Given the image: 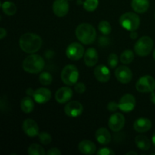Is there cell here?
Segmentation results:
<instances>
[{"label":"cell","instance_id":"cell-1","mask_svg":"<svg viewBox=\"0 0 155 155\" xmlns=\"http://www.w3.org/2000/svg\"><path fill=\"white\" fill-rule=\"evenodd\" d=\"M42 40L39 35L33 33H27L21 36L19 45L21 49L26 53L33 54L40 49Z\"/></svg>","mask_w":155,"mask_h":155},{"label":"cell","instance_id":"cell-2","mask_svg":"<svg viewBox=\"0 0 155 155\" xmlns=\"http://www.w3.org/2000/svg\"><path fill=\"white\" fill-rule=\"evenodd\" d=\"M76 36L78 40L85 45L93 43L96 39V30L87 23L80 24L76 29Z\"/></svg>","mask_w":155,"mask_h":155},{"label":"cell","instance_id":"cell-3","mask_svg":"<svg viewBox=\"0 0 155 155\" xmlns=\"http://www.w3.org/2000/svg\"><path fill=\"white\" fill-rule=\"evenodd\" d=\"M45 61L39 54H30L23 61V69L30 74H38L43 70Z\"/></svg>","mask_w":155,"mask_h":155},{"label":"cell","instance_id":"cell-4","mask_svg":"<svg viewBox=\"0 0 155 155\" xmlns=\"http://www.w3.org/2000/svg\"><path fill=\"white\" fill-rule=\"evenodd\" d=\"M119 22L125 30L129 31H135L140 25V18L138 15L133 12H127L121 15Z\"/></svg>","mask_w":155,"mask_h":155},{"label":"cell","instance_id":"cell-5","mask_svg":"<svg viewBox=\"0 0 155 155\" xmlns=\"http://www.w3.org/2000/svg\"><path fill=\"white\" fill-rule=\"evenodd\" d=\"M154 45L152 39L149 36H142L135 44V52L141 57L147 56L151 52Z\"/></svg>","mask_w":155,"mask_h":155},{"label":"cell","instance_id":"cell-6","mask_svg":"<svg viewBox=\"0 0 155 155\" xmlns=\"http://www.w3.org/2000/svg\"><path fill=\"white\" fill-rule=\"evenodd\" d=\"M61 77L64 84L68 85V86H74L78 82V69L74 65H67L62 70Z\"/></svg>","mask_w":155,"mask_h":155},{"label":"cell","instance_id":"cell-7","mask_svg":"<svg viewBox=\"0 0 155 155\" xmlns=\"http://www.w3.org/2000/svg\"><path fill=\"white\" fill-rule=\"evenodd\" d=\"M136 88L139 92H152L155 89V80L151 76H143L138 80Z\"/></svg>","mask_w":155,"mask_h":155},{"label":"cell","instance_id":"cell-8","mask_svg":"<svg viewBox=\"0 0 155 155\" xmlns=\"http://www.w3.org/2000/svg\"><path fill=\"white\" fill-rule=\"evenodd\" d=\"M85 50L83 45L79 42H73L70 44L66 49V55L69 59L77 61L84 56Z\"/></svg>","mask_w":155,"mask_h":155},{"label":"cell","instance_id":"cell-9","mask_svg":"<svg viewBox=\"0 0 155 155\" xmlns=\"http://www.w3.org/2000/svg\"><path fill=\"white\" fill-rule=\"evenodd\" d=\"M83 112V107L77 101H69L64 107V113L70 117H77Z\"/></svg>","mask_w":155,"mask_h":155},{"label":"cell","instance_id":"cell-10","mask_svg":"<svg viewBox=\"0 0 155 155\" xmlns=\"http://www.w3.org/2000/svg\"><path fill=\"white\" fill-rule=\"evenodd\" d=\"M115 77L118 81L124 84L129 83L133 79V72L127 66H120L115 71Z\"/></svg>","mask_w":155,"mask_h":155},{"label":"cell","instance_id":"cell-11","mask_svg":"<svg viewBox=\"0 0 155 155\" xmlns=\"http://www.w3.org/2000/svg\"><path fill=\"white\" fill-rule=\"evenodd\" d=\"M125 125V117L120 113H114L108 120L109 128L114 132H119Z\"/></svg>","mask_w":155,"mask_h":155},{"label":"cell","instance_id":"cell-12","mask_svg":"<svg viewBox=\"0 0 155 155\" xmlns=\"http://www.w3.org/2000/svg\"><path fill=\"white\" fill-rule=\"evenodd\" d=\"M119 109L124 112H130L136 107V98L131 94L124 95L119 101Z\"/></svg>","mask_w":155,"mask_h":155},{"label":"cell","instance_id":"cell-13","mask_svg":"<svg viewBox=\"0 0 155 155\" xmlns=\"http://www.w3.org/2000/svg\"><path fill=\"white\" fill-rule=\"evenodd\" d=\"M52 10L54 15L59 18L66 16L69 11L68 0H54L52 5Z\"/></svg>","mask_w":155,"mask_h":155},{"label":"cell","instance_id":"cell-14","mask_svg":"<svg viewBox=\"0 0 155 155\" xmlns=\"http://www.w3.org/2000/svg\"><path fill=\"white\" fill-rule=\"evenodd\" d=\"M23 131L26 135H27L30 137L33 138L36 136H39V127H38L37 123L33 119H28L25 120L23 122L22 125Z\"/></svg>","mask_w":155,"mask_h":155},{"label":"cell","instance_id":"cell-15","mask_svg":"<svg viewBox=\"0 0 155 155\" xmlns=\"http://www.w3.org/2000/svg\"><path fill=\"white\" fill-rule=\"evenodd\" d=\"M94 75L96 80L101 83H107L110 78V72L108 68L103 64L98 65L95 68Z\"/></svg>","mask_w":155,"mask_h":155},{"label":"cell","instance_id":"cell-16","mask_svg":"<svg viewBox=\"0 0 155 155\" xmlns=\"http://www.w3.org/2000/svg\"><path fill=\"white\" fill-rule=\"evenodd\" d=\"M33 99L39 104H45L48 102L51 98V91L46 88H39L35 90Z\"/></svg>","mask_w":155,"mask_h":155},{"label":"cell","instance_id":"cell-17","mask_svg":"<svg viewBox=\"0 0 155 155\" xmlns=\"http://www.w3.org/2000/svg\"><path fill=\"white\" fill-rule=\"evenodd\" d=\"M73 97V90L69 87H61L55 93V100L60 104L67 103Z\"/></svg>","mask_w":155,"mask_h":155},{"label":"cell","instance_id":"cell-18","mask_svg":"<svg viewBox=\"0 0 155 155\" xmlns=\"http://www.w3.org/2000/svg\"><path fill=\"white\" fill-rule=\"evenodd\" d=\"M152 123L148 118L140 117L136 120L133 124V128L138 133H145L151 130Z\"/></svg>","mask_w":155,"mask_h":155},{"label":"cell","instance_id":"cell-19","mask_svg":"<svg viewBox=\"0 0 155 155\" xmlns=\"http://www.w3.org/2000/svg\"><path fill=\"white\" fill-rule=\"evenodd\" d=\"M98 61V54L96 49L94 48H89L84 54V62L86 66L93 67Z\"/></svg>","mask_w":155,"mask_h":155},{"label":"cell","instance_id":"cell-20","mask_svg":"<svg viewBox=\"0 0 155 155\" xmlns=\"http://www.w3.org/2000/svg\"><path fill=\"white\" fill-rule=\"evenodd\" d=\"M95 139L101 145H107L111 141V136L106 128H99L95 133Z\"/></svg>","mask_w":155,"mask_h":155},{"label":"cell","instance_id":"cell-21","mask_svg":"<svg viewBox=\"0 0 155 155\" xmlns=\"http://www.w3.org/2000/svg\"><path fill=\"white\" fill-rule=\"evenodd\" d=\"M78 149L83 154H94L96 152V146L92 142L89 140H83L80 142Z\"/></svg>","mask_w":155,"mask_h":155},{"label":"cell","instance_id":"cell-22","mask_svg":"<svg viewBox=\"0 0 155 155\" xmlns=\"http://www.w3.org/2000/svg\"><path fill=\"white\" fill-rule=\"evenodd\" d=\"M131 6L133 10L137 13H145L149 8L148 0H132Z\"/></svg>","mask_w":155,"mask_h":155},{"label":"cell","instance_id":"cell-23","mask_svg":"<svg viewBox=\"0 0 155 155\" xmlns=\"http://www.w3.org/2000/svg\"><path fill=\"white\" fill-rule=\"evenodd\" d=\"M135 142H136L138 148L139 149L142 150V151H147V150L150 149V148H151V142L145 136H142V135L137 136L136 137Z\"/></svg>","mask_w":155,"mask_h":155},{"label":"cell","instance_id":"cell-24","mask_svg":"<svg viewBox=\"0 0 155 155\" xmlns=\"http://www.w3.org/2000/svg\"><path fill=\"white\" fill-rule=\"evenodd\" d=\"M21 108L26 114L31 113L34 109V102L31 97H24L21 101Z\"/></svg>","mask_w":155,"mask_h":155},{"label":"cell","instance_id":"cell-25","mask_svg":"<svg viewBox=\"0 0 155 155\" xmlns=\"http://www.w3.org/2000/svg\"><path fill=\"white\" fill-rule=\"evenodd\" d=\"M1 6L2 8L3 12H4L6 15L12 16V15H14L16 13L17 7L15 5V3L12 2H4L3 3H2Z\"/></svg>","mask_w":155,"mask_h":155},{"label":"cell","instance_id":"cell-26","mask_svg":"<svg viewBox=\"0 0 155 155\" xmlns=\"http://www.w3.org/2000/svg\"><path fill=\"white\" fill-rule=\"evenodd\" d=\"M120 59V61L123 64H129L132 63L133 61V60H134V53L130 49L125 50L121 54Z\"/></svg>","mask_w":155,"mask_h":155},{"label":"cell","instance_id":"cell-27","mask_svg":"<svg viewBox=\"0 0 155 155\" xmlns=\"http://www.w3.org/2000/svg\"><path fill=\"white\" fill-rule=\"evenodd\" d=\"M46 153L41 145L37 144H32L28 148L29 155H45Z\"/></svg>","mask_w":155,"mask_h":155},{"label":"cell","instance_id":"cell-28","mask_svg":"<svg viewBox=\"0 0 155 155\" xmlns=\"http://www.w3.org/2000/svg\"><path fill=\"white\" fill-rule=\"evenodd\" d=\"M98 30L102 34L108 35L111 32V26L107 21H101L98 24Z\"/></svg>","mask_w":155,"mask_h":155},{"label":"cell","instance_id":"cell-29","mask_svg":"<svg viewBox=\"0 0 155 155\" xmlns=\"http://www.w3.org/2000/svg\"><path fill=\"white\" fill-rule=\"evenodd\" d=\"M39 82L44 86H48L52 83V76L48 72H42L39 76Z\"/></svg>","mask_w":155,"mask_h":155},{"label":"cell","instance_id":"cell-30","mask_svg":"<svg viewBox=\"0 0 155 155\" xmlns=\"http://www.w3.org/2000/svg\"><path fill=\"white\" fill-rule=\"evenodd\" d=\"M98 5V0H86L83 2V8L87 12H94Z\"/></svg>","mask_w":155,"mask_h":155},{"label":"cell","instance_id":"cell-31","mask_svg":"<svg viewBox=\"0 0 155 155\" xmlns=\"http://www.w3.org/2000/svg\"><path fill=\"white\" fill-rule=\"evenodd\" d=\"M39 139L42 145H49L51 142V136L46 132H42L39 134Z\"/></svg>","mask_w":155,"mask_h":155},{"label":"cell","instance_id":"cell-32","mask_svg":"<svg viewBox=\"0 0 155 155\" xmlns=\"http://www.w3.org/2000/svg\"><path fill=\"white\" fill-rule=\"evenodd\" d=\"M107 64L110 68H115L118 64V57L116 54H110L107 58Z\"/></svg>","mask_w":155,"mask_h":155},{"label":"cell","instance_id":"cell-33","mask_svg":"<svg viewBox=\"0 0 155 155\" xmlns=\"http://www.w3.org/2000/svg\"><path fill=\"white\" fill-rule=\"evenodd\" d=\"M74 89H75V91L77 93L82 94L86 91V88L84 83H81V82H79V83L77 82L75 84V86H74Z\"/></svg>","mask_w":155,"mask_h":155},{"label":"cell","instance_id":"cell-34","mask_svg":"<svg viewBox=\"0 0 155 155\" xmlns=\"http://www.w3.org/2000/svg\"><path fill=\"white\" fill-rule=\"evenodd\" d=\"M107 108L109 111L110 112H115L117 109H119V104L115 101H110L107 104Z\"/></svg>","mask_w":155,"mask_h":155},{"label":"cell","instance_id":"cell-35","mask_svg":"<svg viewBox=\"0 0 155 155\" xmlns=\"http://www.w3.org/2000/svg\"><path fill=\"white\" fill-rule=\"evenodd\" d=\"M97 154L99 155H114L115 154V153L111 149H110V148H104L98 150V151H97Z\"/></svg>","mask_w":155,"mask_h":155},{"label":"cell","instance_id":"cell-36","mask_svg":"<svg viewBox=\"0 0 155 155\" xmlns=\"http://www.w3.org/2000/svg\"><path fill=\"white\" fill-rule=\"evenodd\" d=\"M46 154L48 155H59L61 154V151L57 148H52L48 150L46 152Z\"/></svg>","mask_w":155,"mask_h":155},{"label":"cell","instance_id":"cell-37","mask_svg":"<svg viewBox=\"0 0 155 155\" xmlns=\"http://www.w3.org/2000/svg\"><path fill=\"white\" fill-rule=\"evenodd\" d=\"M6 35H7V31H6L5 29L3 28V27H1L0 28V39H4L6 36Z\"/></svg>","mask_w":155,"mask_h":155},{"label":"cell","instance_id":"cell-38","mask_svg":"<svg viewBox=\"0 0 155 155\" xmlns=\"http://www.w3.org/2000/svg\"><path fill=\"white\" fill-rule=\"evenodd\" d=\"M108 40L109 39H107V38H105V37H101L99 39V42L101 45H107V43H108Z\"/></svg>","mask_w":155,"mask_h":155},{"label":"cell","instance_id":"cell-39","mask_svg":"<svg viewBox=\"0 0 155 155\" xmlns=\"http://www.w3.org/2000/svg\"><path fill=\"white\" fill-rule=\"evenodd\" d=\"M34 92L35 90H33L32 88H28V89H27V91H26V93H27V95H28V96H33Z\"/></svg>","mask_w":155,"mask_h":155},{"label":"cell","instance_id":"cell-40","mask_svg":"<svg viewBox=\"0 0 155 155\" xmlns=\"http://www.w3.org/2000/svg\"><path fill=\"white\" fill-rule=\"evenodd\" d=\"M150 99H151V101L153 103V104H155V92L153 91L151 92V95H150Z\"/></svg>","mask_w":155,"mask_h":155},{"label":"cell","instance_id":"cell-41","mask_svg":"<svg viewBox=\"0 0 155 155\" xmlns=\"http://www.w3.org/2000/svg\"><path fill=\"white\" fill-rule=\"evenodd\" d=\"M138 34L136 31H131V33H130V38L133 39H136L137 38Z\"/></svg>","mask_w":155,"mask_h":155},{"label":"cell","instance_id":"cell-42","mask_svg":"<svg viewBox=\"0 0 155 155\" xmlns=\"http://www.w3.org/2000/svg\"><path fill=\"white\" fill-rule=\"evenodd\" d=\"M151 141H152V143L155 145V131L154 132L152 135V138H151Z\"/></svg>","mask_w":155,"mask_h":155},{"label":"cell","instance_id":"cell-43","mask_svg":"<svg viewBox=\"0 0 155 155\" xmlns=\"http://www.w3.org/2000/svg\"><path fill=\"white\" fill-rule=\"evenodd\" d=\"M127 154H137V153L134 152V151H130V152H128Z\"/></svg>","mask_w":155,"mask_h":155},{"label":"cell","instance_id":"cell-44","mask_svg":"<svg viewBox=\"0 0 155 155\" xmlns=\"http://www.w3.org/2000/svg\"><path fill=\"white\" fill-rule=\"evenodd\" d=\"M153 58H154V59L155 61V49L154 50V52H153Z\"/></svg>","mask_w":155,"mask_h":155},{"label":"cell","instance_id":"cell-45","mask_svg":"<svg viewBox=\"0 0 155 155\" xmlns=\"http://www.w3.org/2000/svg\"><path fill=\"white\" fill-rule=\"evenodd\" d=\"M154 16H155V15H154Z\"/></svg>","mask_w":155,"mask_h":155}]
</instances>
